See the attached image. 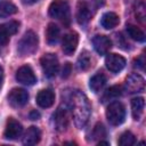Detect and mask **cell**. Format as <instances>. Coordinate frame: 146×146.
I'll return each mask as SVG.
<instances>
[{
    "instance_id": "obj_1",
    "label": "cell",
    "mask_w": 146,
    "mask_h": 146,
    "mask_svg": "<svg viewBox=\"0 0 146 146\" xmlns=\"http://www.w3.org/2000/svg\"><path fill=\"white\" fill-rule=\"evenodd\" d=\"M70 107L75 125L78 128L84 127L90 116V104L86 95L79 90L73 91L70 97Z\"/></svg>"
},
{
    "instance_id": "obj_2",
    "label": "cell",
    "mask_w": 146,
    "mask_h": 146,
    "mask_svg": "<svg viewBox=\"0 0 146 146\" xmlns=\"http://www.w3.org/2000/svg\"><path fill=\"white\" fill-rule=\"evenodd\" d=\"M38 35L33 31L24 33L22 39L17 43V51L21 56H30L35 52L38 48Z\"/></svg>"
},
{
    "instance_id": "obj_3",
    "label": "cell",
    "mask_w": 146,
    "mask_h": 146,
    "mask_svg": "<svg viewBox=\"0 0 146 146\" xmlns=\"http://www.w3.org/2000/svg\"><path fill=\"white\" fill-rule=\"evenodd\" d=\"M49 15L67 25L70 23V7L67 1L54 0L49 6Z\"/></svg>"
},
{
    "instance_id": "obj_4",
    "label": "cell",
    "mask_w": 146,
    "mask_h": 146,
    "mask_svg": "<svg viewBox=\"0 0 146 146\" xmlns=\"http://www.w3.org/2000/svg\"><path fill=\"white\" fill-rule=\"evenodd\" d=\"M106 117L112 125H120L125 119V108L120 102L111 103L106 110Z\"/></svg>"
},
{
    "instance_id": "obj_5",
    "label": "cell",
    "mask_w": 146,
    "mask_h": 146,
    "mask_svg": "<svg viewBox=\"0 0 146 146\" xmlns=\"http://www.w3.org/2000/svg\"><path fill=\"white\" fill-rule=\"evenodd\" d=\"M40 64L47 78H52L57 74L59 64H58V58L55 54H44L40 59Z\"/></svg>"
},
{
    "instance_id": "obj_6",
    "label": "cell",
    "mask_w": 146,
    "mask_h": 146,
    "mask_svg": "<svg viewBox=\"0 0 146 146\" xmlns=\"http://www.w3.org/2000/svg\"><path fill=\"white\" fill-rule=\"evenodd\" d=\"M125 89L130 94L141 92L145 89V80L141 75L133 73L130 74L125 80Z\"/></svg>"
},
{
    "instance_id": "obj_7",
    "label": "cell",
    "mask_w": 146,
    "mask_h": 146,
    "mask_svg": "<svg viewBox=\"0 0 146 146\" xmlns=\"http://www.w3.org/2000/svg\"><path fill=\"white\" fill-rule=\"evenodd\" d=\"M8 102L13 107H22L29 100V94L24 89L15 88L8 94Z\"/></svg>"
},
{
    "instance_id": "obj_8",
    "label": "cell",
    "mask_w": 146,
    "mask_h": 146,
    "mask_svg": "<svg viewBox=\"0 0 146 146\" xmlns=\"http://www.w3.org/2000/svg\"><path fill=\"white\" fill-rule=\"evenodd\" d=\"M22 132H23L22 124L17 120L9 117L5 128V133H3L5 138L9 140H16L22 136Z\"/></svg>"
},
{
    "instance_id": "obj_9",
    "label": "cell",
    "mask_w": 146,
    "mask_h": 146,
    "mask_svg": "<svg viewBox=\"0 0 146 146\" xmlns=\"http://www.w3.org/2000/svg\"><path fill=\"white\" fill-rule=\"evenodd\" d=\"M16 80L24 86H32L36 82V78L34 75L33 70L29 65L21 66L16 72Z\"/></svg>"
},
{
    "instance_id": "obj_10",
    "label": "cell",
    "mask_w": 146,
    "mask_h": 146,
    "mask_svg": "<svg viewBox=\"0 0 146 146\" xmlns=\"http://www.w3.org/2000/svg\"><path fill=\"white\" fill-rule=\"evenodd\" d=\"M106 67L113 72V73H119L124 66H125V59L124 57L117 55V54H110L107 55L105 59Z\"/></svg>"
},
{
    "instance_id": "obj_11",
    "label": "cell",
    "mask_w": 146,
    "mask_h": 146,
    "mask_svg": "<svg viewBox=\"0 0 146 146\" xmlns=\"http://www.w3.org/2000/svg\"><path fill=\"white\" fill-rule=\"evenodd\" d=\"M92 44H94L95 50L99 55L107 54L110 51L111 47H112L111 40L105 35H95L94 39H92Z\"/></svg>"
},
{
    "instance_id": "obj_12",
    "label": "cell",
    "mask_w": 146,
    "mask_h": 146,
    "mask_svg": "<svg viewBox=\"0 0 146 146\" xmlns=\"http://www.w3.org/2000/svg\"><path fill=\"white\" fill-rule=\"evenodd\" d=\"M78 42H79V36L76 33H68L63 38V42H62V48L64 54L66 55H72L76 47H78Z\"/></svg>"
},
{
    "instance_id": "obj_13",
    "label": "cell",
    "mask_w": 146,
    "mask_h": 146,
    "mask_svg": "<svg viewBox=\"0 0 146 146\" xmlns=\"http://www.w3.org/2000/svg\"><path fill=\"white\" fill-rule=\"evenodd\" d=\"M35 100H36V104L42 108L50 107L55 103V94L50 89H43L39 91Z\"/></svg>"
},
{
    "instance_id": "obj_14",
    "label": "cell",
    "mask_w": 146,
    "mask_h": 146,
    "mask_svg": "<svg viewBox=\"0 0 146 146\" xmlns=\"http://www.w3.org/2000/svg\"><path fill=\"white\" fill-rule=\"evenodd\" d=\"M91 18V11L86 1H79L76 7V21L81 25H86Z\"/></svg>"
},
{
    "instance_id": "obj_15",
    "label": "cell",
    "mask_w": 146,
    "mask_h": 146,
    "mask_svg": "<svg viewBox=\"0 0 146 146\" xmlns=\"http://www.w3.org/2000/svg\"><path fill=\"white\" fill-rule=\"evenodd\" d=\"M54 123L58 131H63L66 129L68 119H67V112L63 107H58L57 111L54 114Z\"/></svg>"
},
{
    "instance_id": "obj_16",
    "label": "cell",
    "mask_w": 146,
    "mask_h": 146,
    "mask_svg": "<svg viewBox=\"0 0 146 146\" xmlns=\"http://www.w3.org/2000/svg\"><path fill=\"white\" fill-rule=\"evenodd\" d=\"M40 138H41L40 129L32 125L26 130V132H25V135L23 137V144L24 145H29V146L30 145H35V144H38L40 141Z\"/></svg>"
},
{
    "instance_id": "obj_17",
    "label": "cell",
    "mask_w": 146,
    "mask_h": 146,
    "mask_svg": "<svg viewBox=\"0 0 146 146\" xmlns=\"http://www.w3.org/2000/svg\"><path fill=\"white\" fill-rule=\"evenodd\" d=\"M59 27L55 23H49L46 30V40L49 46H54L59 40Z\"/></svg>"
},
{
    "instance_id": "obj_18",
    "label": "cell",
    "mask_w": 146,
    "mask_h": 146,
    "mask_svg": "<svg viewBox=\"0 0 146 146\" xmlns=\"http://www.w3.org/2000/svg\"><path fill=\"white\" fill-rule=\"evenodd\" d=\"M119 22H120L119 16L112 11L105 13L100 18V25L106 30H111V29L115 27L119 24Z\"/></svg>"
},
{
    "instance_id": "obj_19",
    "label": "cell",
    "mask_w": 146,
    "mask_h": 146,
    "mask_svg": "<svg viewBox=\"0 0 146 146\" xmlns=\"http://www.w3.org/2000/svg\"><path fill=\"white\" fill-rule=\"evenodd\" d=\"M106 84V76L103 74V73H97L95 74L90 81H89V88L91 89V91H94L95 94L99 92L104 86Z\"/></svg>"
},
{
    "instance_id": "obj_20",
    "label": "cell",
    "mask_w": 146,
    "mask_h": 146,
    "mask_svg": "<svg viewBox=\"0 0 146 146\" xmlns=\"http://www.w3.org/2000/svg\"><path fill=\"white\" fill-rule=\"evenodd\" d=\"M145 107V100L143 97H136L131 100V110H132V116L135 120H139L144 113Z\"/></svg>"
},
{
    "instance_id": "obj_21",
    "label": "cell",
    "mask_w": 146,
    "mask_h": 146,
    "mask_svg": "<svg viewBox=\"0 0 146 146\" xmlns=\"http://www.w3.org/2000/svg\"><path fill=\"white\" fill-rule=\"evenodd\" d=\"M17 13V7L10 1H1L0 2V18H5L11 16Z\"/></svg>"
},
{
    "instance_id": "obj_22",
    "label": "cell",
    "mask_w": 146,
    "mask_h": 146,
    "mask_svg": "<svg viewBox=\"0 0 146 146\" xmlns=\"http://www.w3.org/2000/svg\"><path fill=\"white\" fill-rule=\"evenodd\" d=\"M127 33L135 41H138V42H144L145 41V34H144V32L139 27H137L136 25L128 24L127 25Z\"/></svg>"
},
{
    "instance_id": "obj_23",
    "label": "cell",
    "mask_w": 146,
    "mask_h": 146,
    "mask_svg": "<svg viewBox=\"0 0 146 146\" xmlns=\"http://www.w3.org/2000/svg\"><path fill=\"white\" fill-rule=\"evenodd\" d=\"M122 94V88L120 86H113L110 89H107L102 98V102H107V100H114L117 97H120Z\"/></svg>"
},
{
    "instance_id": "obj_24",
    "label": "cell",
    "mask_w": 146,
    "mask_h": 146,
    "mask_svg": "<svg viewBox=\"0 0 146 146\" xmlns=\"http://www.w3.org/2000/svg\"><path fill=\"white\" fill-rule=\"evenodd\" d=\"M90 65H91L90 55L87 51L81 52V55L78 58V66H79V68L82 70V71H86V70H88L90 67Z\"/></svg>"
},
{
    "instance_id": "obj_25",
    "label": "cell",
    "mask_w": 146,
    "mask_h": 146,
    "mask_svg": "<svg viewBox=\"0 0 146 146\" xmlns=\"http://www.w3.org/2000/svg\"><path fill=\"white\" fill-rule=\"evenodd\" d=\"M135 141H136L135 136L130 131H125L120 136L119 145H121V146H131V145L135 144Z\"/></svg>"
},
{
    "instance_id": "obj_26",
    "label": "cell",
    "mask_w": 146,
    "mask_h": 146,
    "mask_svg": "<svg viewBox=\"0 0 146 146\" xmlns=\"http://www.w3.org/2000/svg\"><path fill=\"white\" fill-rule=\"evenodd\" d=\"M11 33L8 30L6 24H1L0 25V46H5L8 43L9 38H10Z\"/></svg>"
},
{
    "instance_id": "obj_27",
    "label": "cell",
    "mask_w": 146,
    "mask_h": 146,
    "mask_svg": "<svg viewBox=\"0 0 146 146\" xmlns=\"http://www.w3.org/2000/svg\"><path fill=\"white\" fill-rule=\"evenodd\" d=\"M91 136L94 137L92 140H94V139H98V138L105 137V136H106V130H105L104 125H103L102 123H97V124L95 125V128L92 129Z\"/></svg>"
},
{
    "instance_id": "obj_28",
    "label": "cell",
    "mask_w": 146,
    "mask_h": 146,
    "mask_svg": "<svg viewBox=\"0 0 146 146\" xmlns=\"http://www.w3.org/2000/svg\"><path fill=\"white\" fill-rule=\"evenodd\" d=\"M71 72H72V65L70 63H65L64 66H63V68H62V78L63 79L68 78L70 74H71Z\"/></svg>"
},
{
    "instance_id": "obj_29",
    "label": "cell",
    "mask_w": 146,
    "mask_h": 146,
    "mask_svg": "<svg viewBox=\"0 0 146 146\" xmlns=\"http://www.w3.org/2000/svg\"><path fill=\"white\" fill-rule=\"evenodd\" d=\"M144 64H145V60H144V56H140L139 58H137L135 60V66L136 67H139V68H144Z\"/></svg>"
},
{
    "instance_id": "obj_30",
    "label": "cell",
    "mask_w": 146,
    "mask_h": 146,
    "mask_svg": "<svg viewBox=\"0 0 146 146\" xmlns=\"http://www.w3.org/2000/svg\"><path fill=\"white\" fill-rule=\"evenodd\" d=\"M29 116H30L31 120H39V119H40V113H39L36 110H33V111L30 112Z\"/></svg>"
},
{
    "instance_id": "obj_31",
    "label": "cell",
    "mask_w": 146,
    "mask_h": 146,
    "mask_svg": "<svg viewBox=\"0 0 146 146\" xmlns=\"http://www.w3.org/2000/svg\"><path fill=\"white\" fill-rule=\"evenodd\" d=\"M92 2L95 3L96 7H102L105 3V0H92Z\"/></svg>"
},
{
    "instance_id": "obj_32",
    "label": "cell",
    "mask_w": 146,
    "mask_h": 146,
    "mask_svg": "<svg viewBox=\"0 0 146 146\" xmlns=\"http://www.w3.org/2000/svg\"><path fill=\"white\" fill-rule=\"evenodd\" d=\"M39 0H22V2L24 3V5H33V3H35V2H38Z\"/></svg>"
},
{
    "instance_id": "obj_33",
    "label": "cell",
    "mask_w": 146,
    "mask_h": 146,
    "mask_svg": "<svg viewBox=\"0 0 146 146\" xmlns=\"http://www.w3.org/2000/svg\"><path fill=\"white\" fill-rule=\"evenodd\" d=\"M2 81H3V70H2V66L0 65V88L2 86Z\"/></svg>"
},
{
    "instance_id": "obj_34",
    "label": "cell",
    "mask_w": 146,
    "mask_h": 146,
    "mask_svg": "<svg viewBox=\"0 0 146 146\" xmlns=\"http://www.w3.org/2000/svg\"><path fill=\"white\" fill-rule=\"evenodd\" d=\"M99 145H108L107 141H99Z\"/></svg>"
}]
</instances>
